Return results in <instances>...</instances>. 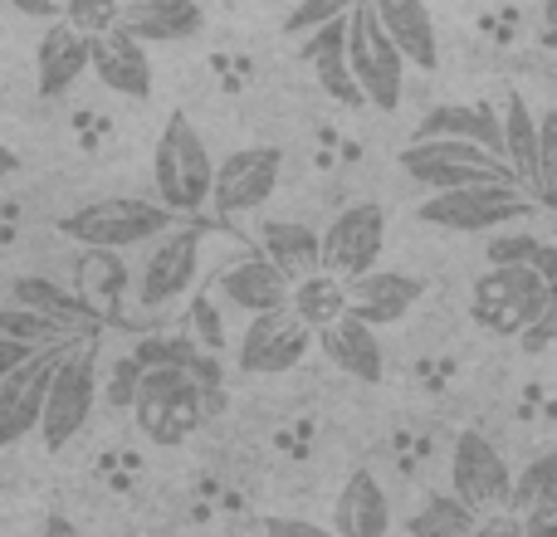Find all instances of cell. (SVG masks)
<instances>
[{"label":"cell","mask_w":557,"mask_h":537,"mask_svg":"<svg viewBox=\"0 0 557 537\" xmlns=\"http://www.w3.org/2000/svg\"><path fill=\"white\" fill-rule=\"evenodd\" d=\"M225 411V391H211L196 372L186 366H143V386L133 401V421L143 430V440L162 445H186V435H196V425H206L211 415Z\"/></svg>","instance_id":"6da1fadb"},{"label":"cell","mask_w":557,"mask_h":537,"mask_svg":"<svg viewBox=\"0 0 557 537\" xmlns=\"http://www.w3.org/2000/svg\"><path fill=\"white\" fill-rule=\"evenodd\" d=\"M182 215L166 201H147V196H103L59 221V235L88 250H133V245H152L166 230H176Z\"/></svg>","instance_id":"7a4b0ae2"},{"label":"cell","mask_w":557,"mask_h":537,"mask_svg":"<svg viewBox=\"0 0 557 537\" xmlns=\"http://www.w3.org/2000/svg\"><path fill=\"white\" fill-rule=\"evenodd\" d=\"M533 211H539V201L519 182H499V186H465V191L425 196L416 205V221L445 235H484V230L523 225Z\"/></svg>","instance_id":"3957f363"},{"label":"cell","mask_w":557,"mask_h":537,"mask_svg":"<svg viewBox=\"0 0 557 537\" xmlns=\"http://www.w3.org/2000/svg\"><path fill=\"white\" fill-rule=\"evenodd\" d=\"M396 162L425 191H465V186L519 182L504 157H494L480 142H460V137H411Z\"/></svg>","instance_id":"277c9868"},{"label":"cell","mask_w":557,"mask_h":537,"mask_svg":"<svg viewBox=\"0 0 557 537\" xmlns=\"http://www.w3.org/2000/svg\"><path fill=\"white\" fill-rule=\"evenodd\" d=\"M152 182H157V201H166L176 215H191L211 201L215 162H211V152H206V137L196 133V123L186 113L166 117L162 137H157Z\"/></svg>","instance_id":"5b68a950"},{"label":"cell","mask_w":557,"mask_h":537,"mask_svg":"<svg viewBox=\"0 0 557 537\" xmlns=\"http://www.w3.org/2000/svg\"><path fill=\"white\" fill-rule=\"evenodd\" d=\"M347 64L357 74V88L372 108L396 113L406 93V64L411 59L396 49V39L382 29L372 0H357V10L347 15Z\"/></svg>","instance_id":"8992f818"},{"label":"cell","mask_w":557,"mask_h":537,"mask_svg":"<svg viewBox=\"0 0 557 537\" xmlns=\"http://www.w3.org/2000/svg\"><path fill=\"white\" fill-rule=\"evenodd\" d=\"M553 288L539 268H523V264H509V268H490L480 274L474 284V298H470V313L480 327L499 337H523L543 313L553 308Z\"/></svg>","instance_id":"52a82bcc"},{"label":"cell","mask_w":557,"mask_h":537,"mask_svg":"<svg viewBox=\"0 0 557 537\" xmlns=\"http://www.w3.org/2000/svg\"><path fill=\"white\" fill-rule=\"evenodd\" d=\"M98 386H103L98 382V352L88 337H78L64 352V362H59L49 401H45V421H39V445L49 454H59L88 425V415L98 405Z\"/></svg>","instance_id":"ba28073f"},{"label":"cell","mask_w":557,"mask_h":537,"mask_svg":"<svg viewBox=\"0 0 557 537\" xmlns=\"http://www.w3.org/2000/svg\"><path fill=\"white\" fill-rule=\"evenodd\" d=\"M196 274H201V230H186V225H176V230H166L162 240L147 245L143 264H137L133 274V298L137 308H166L176 303V298L191 294Z\"/></svg>","instance_id":"9c48e42d"},{"label":"cell","mask_w":557,"mask_h":537,"mask_svg":"<svg viewBox=\"0 0 557 537\" xmlns=\"http://www.w3.org/2000/svg\"><path fill=\"white\" fill-rule=\"evenodd\" d=\"M74 342H54V347H39L35 357L15 366L0 386V450L20 445L29 430L39 435V421H45V401H49V386H54V372L64 362V352Z\"/></svg>","instance_id":"30bf717a"},{"label":"cell","mask_w":557,"mask_h":537,"mask_svg":"<svg viewBox=\"0 0 557 537\" xmlns=\"http://www.w3.org/2000/svg\"><path fill=\"white\" fill-rule=\"evenodd\" d=\"M450 494H460L474 513H499L513 499V470L499 445L480 430H460L450 450Z\"/></svg>","instance_id":"8fae6325"},{"label":"cell","mask_w":557,"mask_h":537,"mask_svg":"<svg viewBox=\"0 0 557 537\" xmlns=\"http://www.w3.org/2000/svg\"><path fill=\"white\" fill-rule=\"evenodd\" d=\"M313 337L318 333L294 313V303L274 308V313L250 317L240 347H235V362H240L245 376H284V372H294V366L308 357Z\"/></svg>","instance_id":"7c38bea8"},{"label":"cell","mask_w":557,"mask_h":537,"mask_svg":"<svg viewBox=\"0 0 557 537\" xmlns=\"http://www.w3.org/2000/svg\"><path fill=\"white\" fill-rule=\"evenodd\" d=\"M386 250V211L376 201H357L337 211L323 230V268L337 278H362L382 264Z\"/></svg>","instance_id":"4fadbf2b"},{"label":"cell","mask_w":557,"mask_h":537,"mask_svg":"<svg viewBox=\"0 0 557 537\" xmlns=\"http://www.w3.org/2000/svg\"><path fill=\"white\" fill-rule=\"evenodd\" d=\"M278 172H284V152L278 147H240L225 162H215V191L211 205L221 221L264 211V201L278 191Z\"/></svg>","instance_id":"5bb4252c"},{"label":"cell","mask_w":557,"mask_h":537,"mask_svg":"<svg viewBox=\"0 0 557 537\" xmlns=\"http://www.w3.org/2000/svg\"><path fill=\"white\" fill-rule=\"evenodd\" d=\"M84 74H94V39L84 29H74L69 20H54L39 35V49H35L39 98H64Z\"/></svg>","instance_id":"9a60e30c"},{"label":"cell","mask_w":557,"mask_h":537,"mask_svg":"<svg viewBox=\"0 0 557 537\" xmlns=\"http://www.w3.org/2000/svg\"><path fill=\"white\" fill-rule=\"evenodd\" d=\"M347 298H352V313L362 323L392 327L425 298V278L406 274V268H372L362 278H347Z\"/></svg>","instance_id":"2e32d148"},{"label":"cell","mask_w":557,"mask_h":537,"mask_svg":"<svg viewBox=\"0 0 557 537\" xmlns=\"http://www.w3.org/2000/svg\"><path fill=\"white\" fill-rule=\"evenodd\" d=\"M318 347H323V357L337 366V372L362 382V386H376L386 376L382 337H376V327L362 323L357 313H347V317H337L333 327H323V333H318Z\"/></svg>","instance_id":"e0dca14e"},{"label":"cell","mask_w":557,"mask_h":537,"mask_svg":"<svg viewBox=\"0 0 557 537\" xmlns=\"http://www.w3.org/2000/svg\"><path fill=\"white\" fill-rule=\"evenodd\" d=\"M94 78L108 93L147 98L152 93V59H147V45L137 35H127V29L94 35Z\"/></svg>","instance_id":"ac0fdd59"},{"label":"cell","mask_w":557,"mask_h":537,"mask_svg":"<svg viewBox=\"0 0 557 537\" xmlns=\"http://www.w3.org/2000/svg\"><path fill=\"white\" fill-rule=\"evenodd\" d=\"M333 533L337 537H386L392 533V499L372 470H352L333 499Z\"/></svg>","instance_id":"d6986e66"},{"label":"cell","mask_w":557,"mask_h":537,"mask_svg":"<svg viewBox=\"0 0 557 537\" xmlns=\"http://www.w3.org/2000/svg\"><path fill=\"white\" fill-rule=\"evenodd\" d=\"M215 294H221L231 308H240V313L260 317V313H274V308H288L294 284L260 254V260H240V264L225 268V274L215 278Z\"/></svg>","instance_id":"ffe728a7"},{"label":"cell","mask_w":557,"mask_h":537,"mask_svg":"<svg viewBox=\"0 0 557 537\" xmlns=\"http://www.w3.org/2000/svg\"><path fill=\"white\" fill-rule=\"evenodd\" d=\"M123 29L143 45H176L206 29V10L196 0H123Z\"/></svg>","instance_id":"44dd1931"},{"label":"cell","mask_w":557,"mask_h":537,"mask_svg":"<svg viewBox=\"0 0 557 537\" xmlns=\"http://www.w3.org/2000/svg\"><path fill=\"white\" fill-rule=\"evenodd\" d=\"M304 59L313 64L318 84H323V93L333 98V103L343 108H362V88H357V74L352 64H347V20H333V25L313 29V35L304 39Z\"/></svg>","instance_id":"7402d4cb"},{"label":"cell","mask_w":557,"mask_h":537,"mask_svg":"<svg viewBox=\"0 0 557 537\" xmlns=\"http://www.w3.org/2000/svg\"><path fill=\"white\" fill-rule=\"evenodd\" d=\"M372 5H376L382 29L396 39V49H401L416 68L431 74V68L441 64V35H435L431 5H425V0H372Z\"/></svg>","instance_id":"603a6c76"},{"label":"cell","mask_w":557,"mask_h":537,"mask_svg":"<svg viewBox=\"0 0 557 537\" xmlns=\"http://www.w3.org/2000/svg\"><path fill=\"white\" fill-rule=\"evenodd\" d=\"M260 250L288 284H298L308 274H323V230H308L298 221H264Z\"/></svg>","instance_id":"cb8c5ba5"},{"label":"cell","mask_w":557,"mask_h":537,"mask_svg":"<svg viewBox=\"0 0 557 537\" xmlns=\"http://www.w3.org/2000/svg\"><path fill=\"white\" fill-rule=\"evenodd\" d=\"M416 137H460V142H480L494 157H504V113L490 103H441L421 117Z\"/></svg>","instance_id":"d4e9b609"},{"label":"cell","mask_w":557,"mask_h":537,"mask_svg":"<svg viewBox=\"0 0 557 537\" xmlns=\"http://www.w3.org/2000/svg\"><path fill=\"white\" fill-rule=\"evenodd\" d=\"M504 162L523 191H539V113L519 93L504 98Z\"/></svg>","instance_id":"484cf974"},{"label":"cell","mask_w":557,"mask_h":537,"mask_svg":"<svg viewBox=\"0 0 557 537\" xmlns=\"http://www.w3.org/2000/svg\"><path fill=\"white\" fill-rule=\"evenodd\" d=\"M10 294H15V303H25V308H35V313L54 317V323L69 327L74 337H84V327L98 317V308H88L84 298H74L64 284H54V278H39V274L15 278V284H10Z\"/></svg>","instance_id":"4316f807"},{"label":"cell","mask_w":557,"mask_h":537,"mask_svg":"<svg viewBox=\"0 0 557 537\" xmlns=\"http://www.w3.org/2000/svg\"><path fill=\"white\" fill-rule=\"evenodd\" d=\"M509 509L519 513L523 523L539 519H557V450H543L513 474V499Z\"/></svg>","instance_id":"83f0119b"},{"label":"cell","mask_w":557,"mask_h":537,"mask_svg":"<svg viewBox=\"0 0 557 537\" xmlns=\"http://www.w3.org/2000/svg\"><path fill=\"white\" fill-rule=\"evenodd\" d=\"M294 313L304 317L313 333H323V327H333L337 317H347L352 313V298H347V278H337V274H308V278H298L294 284Z\"/></svg>","instance_id":"f1b7e54d"},{"label":"cell","mask_w":557,"mask_h":537,"mask_svg":"<svg viewBox=\"0 0 557 537\" xmlns=\"http://www.w3.org/2000/svg\"><path fill=\"white\" fill-rule=\"evenodd\" d=\"M480 519L460 494H431L421 509L406 519V537H474L480 533Z\"/></svg>","instance_id":"f546056e"},{"label":"cell","mask_w":557,"mask_h":537,"mask_svg":"<svg viewBox=\"0 0 557 537\" xmlns=\"http://www.w3.org/2000/svg\"><path fill=\"white\" fill-rule=\"evenodd\" d=\"M484 254H490V268L523 264V268H539L548 284H557V245L539 240L533 230H499Z\"/></svg>","instance_id":"4dcf8cb0"},{"label":"cell","mask_w":557,"mask_h":537,"mask_svg":"<svg viewBox=\"0 0 557 537\" xmlns=\"http://www.w3.org/2000/svg\"><path fill=\"white\" fill-rule=\"evenodd\" d=\"M0 337H15V342H29V347H54V342H78L69 327H59L54 317L35 313L25 303H10L0 308Z\"/></svg>","instance_id":"1f68e13d"},{"label":"cell","mask_w":557,"mask_h":537,"mask_svg":"<svg viewBox=\"0 0 557 537\" xmlns=\"http://www.w3.org/2000/svg\"><path fill=\"white\" fill-rule=\"evenodd\" d=\"M357 10V0H298L284 15V35H313V29L333 25V20H347Z\"/></svg>","instance_id":"d6a6232c"},{"label":"cell","mask_w":557,"mask_h":537,"mask_svg":"<svg viewBox=\"0 0 557 537\" xmlns=\"http://www.w3.org/2000/svg\"><path fill=\"white\" fill-rule=\"evenodd\" d=\"M64 20L74 29H84L88 39L108 35V29H123V0H69Z\"/></svg>","instance_id":"836d02e7"},{"label":"cell","mask_w":557,"mask_h":537,"mask_svg":"<svg viewBox=\"0 0 557 537\" xmlns=\"http://www.w3.org/2000/svg\"><path fill=\"white\" fill-rule=\"evenodd\" d=\"M539 196L543 205H557V108L539 117Z\"/></svg>","instance_id":"e575fe53"},{"label":"cell","mask_w":557,"mask_h":537,"mask_svg":"<svg viewBox=\"0 0 557 537\" xmlns=\"http://www.w3.org/2000/svg\"><path fill=\"white\" fill-rule=\"evenodd\" d=\"M137 386H143V357H117L113 372H108V405H117V411H133L137 401Z\"/></svg>","instance_id":"d590c367"},{"label":"cell","mask_w":557,"mask_h":537,"mask_svg":"<svg viewBox=\"0 0 557 537\" xmlns=\"http://www.w3.org/2000/svg\"><path fill=\"white\" fill-rule=\"evenodd\" d=\"M191 323H196V333H201L206 352H225V323H221V313H215V298L211 294H196L191 298Z\"/></svg>","instance_id":"8d00e7d4"},{"label":"cell","mask_w":557,"mask_h":537,"mask_svg":"<svg viewBox=\"0 0 557 537\" xmlns=\"http://www.w3.org/2000/svg\"><path fill=\"white\" fill-rule=\"evenodd\" d=\"M474 537H529V523H523L513 509H499V513H484Z\"/></svg>","instance_id":"74e56055"},{"label":"cell","mask_w":557,"mask_h":537,"mask_svg":"<svg viewBox=\"0 0 557 537\" xmlns=\"http://www.w3.org/2000/svg\"><path fill=\"white\" fill-rule=\"evenodd\" d=\"M264 537H337L333 523H308V519H264Z\"/></svg>","instance_id":"f35d334b"},{"label":"cell","mask_w":557,"mask_h":537,"mask_svg":"<svg viewBox=\"0 0 557 537\" xmlns=\"http://www.w3.org/2000/svg\"><path fill=\"white\" fill-rule=\"evenodd\" d=\"M553 337H557V288H553V308L529 327V333H523V347H529V352H543Z\"/></svg>","instance_id":"ab89813d"},{"label":"cell","mask_w":557,"mask_h":537,"mask_svg":"<svg viewBox=\"0 0 557 537\" xmlns=\"http://www.w3.org/2000/svg\"><path fill=\"white\" fill-rule=\"evenodd\" d=\"M10 10H20V15H29V20H64V10H69V0H5Z\"/></svg>","instance_id":"60d3db41"},{"label":"cell","mask_w":557,"mask_h":537,"mask_svg":"<svg viewBox=\"0 0 557 537\" xmlns=\"http://www.w3.org/2000/svg\"><path fill=\"white\" fill-rule=\"evenodd\" d=\"M39 347H29V342H15V337H0V386H5V376L15 372L25 357H35Z\"/></svg>","instance_id":"b9f144b4"},{"label":"cell","mask_w":557,"mask_h":537,"mask_svg":"<svg viewBox=\"0 0 557 537\" xmlns=\"http://www.w3.org/2000/svg\"><path fill=\"white\" fill-rule=\"evenodd\" d=\"M45 537H88V533L78 528V523H69L64 513H49V519H45Z\"/></svg>","instance_id":"7bdbcfd3"},{"label":"cell","mask_w":557,"mask_h":537,"mask_svg":"<svg viewBox=\"0 0 557 537\" xmlns=\"http://www.w3.org/2000/svg\"><path fill=\"white\" fill-rule=\"evenodd\" d=\"M15 172H20V152H15V147L0 142V182H10Z\"/></svg>","instance_id":"ee69618b"},{"label":"cell","mask_w":557,"mask_h":537,"mask_svg":"<svg viewBox=\"0 0 557 537\" xmlns=\"http://www.w3.org/2000/svg\"><path fill=\"white\" fill-rule=\"evenodd\" d=\"M529 537H557V519H539V523H529Z\"/></svg>","instance_id":"f6af8a7d"},{"label":"cell","mask_w":557,"mask_h":537,"mask_svg":"<svg viewBox=\"0 0 557 537\" xmlns=\"http://www.w3.org/2000/svg\"><path fill=\"white\" fill-rule=\"evenodd\" d=\"M543 25H548V35L557 39V0H543Z\"/></svg>","instance_id":"bcb514c9"}]
</instances>
